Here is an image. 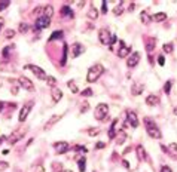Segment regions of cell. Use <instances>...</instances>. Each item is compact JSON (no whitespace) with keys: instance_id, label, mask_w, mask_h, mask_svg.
I'll list each match as a JSON object with an SVG mask.
<instances>
[{"instance_id":"f6af8a7d","label":"cell","mask_w":177,"mask_h":172,"mask_svg":"<svg viewBox=\"0 0 177 172\" xmlns=\"http://www.w3.org/2000/svg\"><path fill=\"white\" fill-rule=\"evenodd\" d=\"M101 13H107V2L106 0L101 2Z\"/></svg>"},{"instance_id":"bcb514c9","label":"cell","mask_w":177,"mask_h":172,"mask_svg":"<svg viewBox=\"0 0 177 172\" xmlns=\"http://www.w3.org/2000/svg\"><path fill=\"white\" fill-rule=\"evenodd\" d=\"M88 108H89V104H88V102H83L82 107H81V113H86V111H88Z\"/></svg>"},{"instance_id":"30bf717a","label":"cell","mask_w":177,"mask_h":172,"mask_svg":"<svg viewBox=\"0 0 177 172\" xmlns=\"http://www.w3.org/2000/svg\"><path fill=\"white\" fill-rule=\"evenodd\" d=\"M61 117H63L61 114H54V116H52V117H49V120L45 123L43 129H45V131H51V129H52V128H54V126L57 125L60 120H61Z\"/></svg>"},{"instance_id":"8fae6325","label":"cell","mask_w":177,"mask_h":172,"mask_svg":"<svg viewBox=\"0 0 177 172\" xmlns=\"http://www.w3.org/2000/svg\"><path fill=\"white\" fill-rule=\"evenodd\" d=\"M162 150L167 153L173 160H177V144L176 143H171L170 146H168V148H165V147L162 146Z\"/></svg>"},{"instance_id":"d6986e66","label":"cell","mask_w":177,"mask_h":172,"mask_svg":"<svg viewBox=\"0 0 177 172\" xmlns=\"http://www.w3.org/2000/svg\"><path fill=\"white\" fill-rule=\"evenodd\" d=\"M146 104L149 107H155V106H158L159 104V97H156V95H147L146 97Z\"/></svg>"},{"instance_id":"cb8c5ba5","label":"cell","mask_w":177,"mask_h":172,"mask_svg":"<svg viewBox=\"0 0 177 172\" xmlns=\"http://www.w3.org/2000/svg\"><path fill=\"white\" fill-rule=\"evenodd\" d=\"M52 15H54V7L51 6V5L45 6V9H43V16H45V18H48V20H51V18H52Z\"/></svg>"},{"instance_id":"7dc6e473","label":"cell","mask_w":177,"mask_h":172,"mask_svg":"<svg viewBox=\"0 0 177 172\" xmlns=\"http://www.w3.org/2000/svg\"><path fill=\"white\" fill-rule=\"evenodd\" d=\"M52 168H54V171H55V172H61V171H63L61 163H54V166H52Z\"/></svg>"},{"instance_id":"5b68a950","label":"cell","mask_w":177,"mask_h":172,"mask_svg":"<svg viewBox=\"0 0 177 172\" xmlns=\"http://www.w3.org/2000/svg\"><path fill=\"white\" fill-rule=\"evenodd\" d=\"M26 70H30L31 73L37 77V79H40V80H46L48 79V74L45 73V70H42L40 67H37V66H33V64H28V66L24 67Z\"/></svg>"},{"instance_id":"e575fe53","label":"cell","mask_w":177,"mask_h":172,"mask_svg":"<svg viewBox=\"0 0 177 172\" xmlns=\"http://www.w3.org/2000/svg\"><path fill=\"white\" fill-rule=\"evenodd\" d=\"M162 49H164V52L165 53H171L173 52V43H165L162 46Z\"/></svg>"},{"instance_id":"4fadbf2b","label":"cell","mask_w":177,"mask_h":172,"mask_svg":"<svg viewBox=\"0 0 177 172\" xmlns=\"http://www.w3.org/2000/svg\"><path fill=\"white\" fill-rule=\"evenodd\" d=\"M143 91H144V85L143 83H140V82H134V83L131 85V93H133L134 97L143 93Z\"/></svg>"},{"instance_id":"f1b7e54d","label":"cell","mask_w":177,"mask_h":172,"mask_svg":"<svg viewBox=\"0 0 177 172\" xmlns=\"http://www.w3.org/2000/svg\"><path fill=\"white\" fill-rule=\"evenodd\" d=\"M88 18L89 20H97L98 18V11L95 7H91V11H88Z\"/></svg>"},{"instance_id":"680465c9","label":"cell","mask_w":177,"mask_h":172,"mask_svg":"<svg viewBox=\"0 0 177 172\" xmlns=\"http://www.w3.org/2000/svg\"><path fill=\"white\" fill-rule=\"evenodd\" d=\"M3 24H5V20H3V18H0V28L3 27Z\"/></svg>"},{"instance_id":"3957f363","label":"cell","mask_w":177,"mask_h":172,"mask_svg":"<svg viewBox=\"0 0 177 172\" xmlns=\"http://www.w3.org/2000/svg\"><path fill=\"white\" fill-rule=\"evenodd\" d=\"M98 39H100V42H101L103 45L112 46V45L116 42V36L110 33L107 28H101V30L98 31Z\"/></svg>"},{"instance_id":"816d5d0a","label":"cell","mask_w":177,"mask_h":172,"mask_svg":"<svg viewBox=\"0 0 177 172\" xmlns=\"http://www.w3.org/2000/svg\"><path fill=\"white\" fill-rule=\"evenodd\" d=\"M161 172H173V171H171V168H168V166H162Z\"/></svg>"},{"instance_id":"f35d334b","label":"cell","mask_w":177,"mask_h":172,"mask_svg":"<svg viewBox=\"0 0 177 172\" xmlns=\"http://www.w3.org/2000/svg\"><path fill=\"white\" fill-rule=\"evenodd\" d=\"M98 134H100V131H98L97 128H91V129L88 131V135H89V137H95V135H98Z\"/></svg>"},{"instance_id":"7c38bea8","label":"cell","mask_w":177,"mask_h":172,"mask_svg":"<svg viewBox=\"0 0 177 172\" xmlns=\"http://www.w3.org/2000/svg\"><path fill=\"white\" fill-rule=\"evenodd\" d=\"M54 148H55V152L58 153V154H64V153L68 152L70 146H68L66 141H60V143H55L54 144Z\"/></svg>"},{"instance_id":"db71d44e","label":"cell","mask_w":177,"mask_h":172,"mask_svg":"<svg viewBox=\"0 0 177 172\" xmlns=\"http://www.w3.org/2000/svg\"><path fill=\"white\" fill-rule=\"evenodd\" d=\"M122 165L125 166L127 169H129V163H128V162H127V160H123V162H122Z\"/></svg>"},{"instance_id":"5bb4252c","label":"cell","mask_w":177,"mask_h":172,"mask_svg":"<svg viewBox=\"0 0 177 172\" xmlns=\"http://www.w3.org/2000/svg\"><path fill=\"white\" fill-rule=\"evenodd\" d=\"M119 51H118V55H119V58H127L129 53H131V48L129 46H125V43L123 42H119Z\"/></svg>"},{"instance_id":"8d00e7d4","label":"cell","mask_w":177,"mask_h":172,"mask_svg":"<svg viewBox=\"0 0 177 172\" xmlns=\"http://www.w3.org/2000/svg\"><path fill=\"white\" fill-rule=\"evenodd\" d=\"M122 12H123V9H122V3H119V6H116L115 9H113V13H115L116 16H118V15H122Z\"/></svg>"},{"instance_id":"4316f807","label":"cell","mask_w":177,"mask_h":172,"mask_svg":"<svg viewBox=\"0 0 177 172\" xmlns=\"http://www.w3.org/2000/svg\"><path fill=\"white\" fill-rule=\"evenodd\" d=\"M61 15L73 18V11H72V9H70L68 6H63V7H61Z\"/></svg>"},{"instance_id":"484cf974","label":"cell","mask_w":177,"mask_h":172,"mask_svg":"<svg viewBox=\"0 0 177 172\" xmlns=\"http://www.w3.org/2000/svg\"><path fill=\"white\" fill-rule=\"evenodd\" d=\"M0 71H14V67L9 62H0Z\"/></svg>"},{"instance_id":"11a10c76","label":"cell","mask_w":177,"mask_h":172,"mask_svg":"<svg viewBox=\"0 0 177 172\" xmlns=\"http://www.w3.org/2000/svg\"><path fill=\"white\" fill-rule=\"evenodd\" d=\"M134 6H136L134 3H131V5H129V7H128V11H129V12H133V9H134Z\"/></svg>"},{"instance_id":"c3c4849f","label":"cell","mask_w":177,"mask_h":172,"mask_svg":"<svg viewBox=\"0 0 177 172\" xmlns=\"http://www.w3.org/2000/svg\"><path fill=\"white\" fill-rule=\"evenodd\" d=\"M9 2H0V11H3V9H6V7H9Z\"/></svg>"},{"instance_id":"277c9868","label":"cell","mask_w":177,"mask_h":172,"mask_svg":"<svg viewBox=\"0 0 177 172\" xmlns=\"http://www.w3.org/2000/svg\"><path fill=\"white\" fill-rule=\"evenodd\" d=\"M26 134H27L26 129H16V131H14V132L7 137V143H9L11 146H14V144H16L18 141H21V139L24 138Z\"/></svg>"},{"instance_id":"ba28073f","label":"cell","mask_w":177,"mask_h":172,"mask_svg":"<svg viewBox=\"0 0 177 172\" xmlns=\"http://www.w3.org/2000/svg\"><path fill=\"white\" fill-rule=\"evenodd\" d=\"M49 25H51V20L45 18V16H40V18H37L36 22H34V30L39 31V30H43V28H48Z\"/></svg>"},{"instance_id":"603a6c76","label":"cell","mask_w":177,"mask_h":172,"mask_svg":"<svg viewBox=\"0 0 177 172\" xmlns=\"http://www.w3.org/2000/svg\"><path fill=\"white\" fill-rule=\"evenodd\" d=\"M140 20H142V22H143V24H146V25H147V24H150V22H152V16H150V15L146 12V11H143V12L140 13Z\"/></svg>"},{"instance_id":"e0dca14e","label":"cell","mask_w":177,"mask_h":172,"mask_svg":"<svg viewBox=\"0 0 177 172\" xmlns=\"http://www.w3.org/2000/svg\"><path fill=\"white\" fill-rule=\"evenodd\" d=\"M127 120H128V123L133 126V128H137V126H138V119H137L136 113L131 111V110L127 111Z\"/></svg>"},{"instance_id":"6f0895ef","label":"cell","mask_w":177,"mask_h":172,"mask_svg":"<svg viewBox=\"0 0 177 172\" xmlns=\"http://www.w3.org/2000/svg\"><path fill=\"white\" fill-rule=\"evenodd\" d=\"M76 5H77V6H79V7H81V6H85V2H77Z\"/></svg>"},{"instance_id":"6125c7cd","label":"cell","mask_w":177,"mask_h":172,"mask_svg":"<svg viewBox=\"0 0 177 172\" xmlns=\"http://www.w3.org/2000/svg\"><path fill=\"white\" fill-rule=\"evenodd\" d=\"M63 172H73V171H70V169H66V171H63Z\"/></svg>"},{"instance_id":"f907efd6","label":"cell","mask_w":177,"mask_h":172,"mask_svg":"<svg viewBox=\"0 0 177 172\" xmlns=\"http://www.w3.org/2000/svg\"><path fill=\"white\" fill-rule=\"evenodd\" d=\"M34 172H45V168H43V165H37L36 166V171Z\"/></svg>"},{"instance_id":"6da1fadb","label":"cell","mask_w":177,"mask_h":172,"mask_svg":"<svg viewBox=\"0 0 177 172\" xmlns=\"http://www.w3.org/2000/svg\"><path fill=\"white\" fill-rule=\"evenodd\" d=\"M143 123H144V128H146V132H147V135L150 138H155V139L161 138V131H159L158 125L155 123V120L150 119V117H144Z\"/></svg>"},{"instance_id":"94428289","label":"cell","mask_w":177,"mask_h":172,"mask_svg":"<svg viewBox=\"0 0 177 172\" xmlns=\"http://www.w3.org/2000/svg\"><path fill=\"white\" fill-rule=\"evenodd\" d=\"M174 114L177 116V107H174Z\"/></svg>"},{"instance_id":"2e32d148","label":"cell","mask_w":177,"mask_h":172,"mask_svg":"<svg viewBox=\"0 0 177 172\" xmlns=\"http://www.w3.org/2000/svg\"><path fill=\"white\" fill-rule=\"evenodd\" d=\"M138 61H140V53L134 52V53H131V57L127 60V66H128L129 68H133V67H136L137 64H138Z\"/></svg>"},{"instance_id":"4dcf8cb0","label":"cell","mask_w":177,"mask_h":172,"mask_svg":"<svg viewBox=\"0 0 177 172\" xmlns=\"http://www.w3.org/2000/svg\"><path fill=\"white\" fill-rule=\"evenodd\" d=\"M67 51H68V46L67 45H64L63 46V57H61V66L66 64V61H67Z\"/></svg>"},{"instance_id":"9c48e42d","label":"cell","mask_w":177,"mask_h":172,"mask_svg":"<svg viewBox=\"0 0 177 172\" xmlns=\"http://www.w3.org/2000/svg\"><path fill=\"white\" fill-rule=\"evenodd\" d=\"M18 82H20L21 88H24L26 91H28V92H34V85H33V82L28 79V77H26V76H21Z\"/></svg>"},{"instance_id":"ffe728a7","label":"cell","mask_w":177,"mask_h":172,"mask_svg":"<svg viewBox=\"0 0 177 172\" xmlns=\"http://www.w3.org/2000/svg\"><path fill=\"white\" fill-rule=\"evenodd\" d=\"M118 125H119V120L116 119L113 120V123H112V128H110V131H109V138L110 139H113L116 137V132H119V129H118Z\"/></svg>"},{"instance_id":"7bdbcfd3","label":"cell","mask_w":177,"mask_h":172,"mask_svg":"<svg viewBox=\"0 0 177 172\" xmlns=\"http://www.w3.org/2000/svg\"><path fill=\"white\" fill-rule=\"evenodd\" d=\"M7 168H9V163H7V162H3V160H0V171H6Z\"/></svg>"},{"instance_id":"9a60e30c","label":"cell","mask_w":177,"mask_h":172,"mask_svg":"<svg viewBox=\"0 0 177 172\" xmlns=\"http://www.w3.org/2000/svg\"><path fill=\"white\" fill-rule=\"evenodd\" d=\"M83 52H85V46L81 45V43H75V45L72 46V57H73V58H77V57L82 55Z\"/></svg>"},{"instance_id":"b9f144b4","label":"cell","mask_w":177,"mask_h":172,"mask_svg":"<svg viewBox=\"0 0 177 172\" xmlns=\"http://www.w3.org/2000/svg\"><path fill=\"white\" fill-rule=\"evenodd\" d=\"M14 36H15L14 30H6V33H5V37H6V39H12Z\"/></svg>"},{"instance_id":"52a82bcc","label":"cell","mask_w":177,"mask_h":172,"mask_svg":"<svg viewBox=\"0 0 177 172\" xmlns=\"http://www.w3.org/2000/svg\"><path fill=\"white\" fill-rule=\"evenodd\" d=\"M33 101H28L27 104H24V107L21 108V111H20V117H18V120H20L21 123L22 122H26V119H27V116H28V113L31 111V108H33Z\"/></svg>"},{"instance_id":"d6a6232c","label":"cell","mask_w":177,"mask_h":172,"mask_svg":"<svg viewBox=\"0 0 177 172\" xmlns=\"http://www.w3.org/2000/svg\"><path fill=\"white\" fill-rule=\"evenodd\" d=\"M63 37V31L60 30V31H54L52 33V36L49 37V42H52V40H57V39H61Z\"/></svg>"},{"instance_id":"681fc988","label":"cell","mask_w":177,"mask_h":172,"mask_svg":"<svg viewBox=\"0 0 177 172\" xmlns=\"http://www.w3.org/2000/svg\"><path fill=\"white\" fill-rule=\"evenodd\" d=\"M158 64H159V66H164V64H165V58H164L162 55L158 57Z\"/></svg>"},{"instance_id":"91938a15","label":"cell","mask_w":177,"mask_h":172,"mask_svg":"<svg viewBox=\"0 0 177 172\" xmlns=\"http://www.w3.org/2000/svg\"><path fill=\"white\" fill-rule=\"evenodd\" d=\"M3 107H5V102H0V111L3 110Z\"/></svg>"},{"instance_id":"ee69618b","label":"cell","mask_w":177,"mask_h":172,"mask_svg":"<svg viewBox=\"0 0 177 172\" xmlns=\"http://www.w3.org/2000/svg\"><path fill=\"white\" fill-rule=\"evenodd\" d=\"M153 43H155V39H149V40H147V48H146V49H147L149 52L153 49Z\"/></svg>"},{"instance_id":"f5cc1de1","label":"cell","mask_w":177,"mask_h":172,"mask_svg":"<svg viewBox=\"0 0 177 172\" xmlns=\"http://www.w3.org/2000/svg\"><path fill=\"white\" fill-rule=\"evenodd\" d=\"M5 139H7V137H6V135H2V137H0V144H3V143H5Z\"/></svg>"},{"instance_id":"7a4b0ae2","label":"cell","mask_w":177,"mask_h":172,"mask_svg":"<svg viewBox=\"0 0 177 172\" xmlns=\"http://www.w3.org/2000/svg\"><path fill=\"white\" fill-rule=\"evenodd\" d=\"M104 73V67L101 64H95L92 66L91 68L88 70V74H86V82L88 83H94L97 80L100 79V76Z\"/></svg>"},{"instance_id":"836d02e7","label":"cell","mask_w":177,"mask_h":172,"mask_svg":"<svg viewBox=\"0 0 177 172\" xmlns=\"http://www.w3.org/2000/svg\"><path fill=\"white\" fill-rule=\"evenodd\" d=\"M46 83H48L51 88H55V85H57V79H55V77H52V76H48V79H46Z\"/></svg>"},{"instance_id":"7402d4cb","label":"cell","mask_w":177,"mask_h":172,"mask_svg":"<svg viewBox=\"0 0 177 172\" xmlns=\"http://www.w3.org/2000/svg\"><path fill=\"white\" fill-rule=\"evenodd\" d=\"M152 20L155 21V22H164V21L167 20V13L165 12H158V13H155V15L152 16Z\"/></svg>"},{"instance_id":"74e56055","label":"cell","mask_w":177,"mask_h":172,"mask_svg":"<svg viewBox=\"0 0 177 172\" xmlns=\"http://www.w3.org/2000/svg\"><path fill=\"white\" fill-rule=\"evenodd\" d=\"M18 30H20V33H26V31L28 30V25L26 24V22H21L20 27H18Z\"/></svg>"},{"instance_id":"8992f818","label":"cell","mask_w":177,"mask_h":172,"mask_svg":"<svg viewBox=\"0 0 177 172\" xmlns=\"http://www.w3.org/2000/svg\"><path fill=\"white\" fill-rule=\"evenodd\" d=\"M107 113H109V106L104 104V102H101V104H98V106L95 107L94 116H95L97 120H104V117L107 116Z\"/></svg>"},{"instance_id":"d4e9b609","label":"cell","mask_w":177,"mask_h":172,"mask_svg":"<svg viewBox=\"0 0 177 172\" xmlns=\"http://www.w3.org/2000/svg\"><path fill=\"white\" fill-rule=\"evenodd\" d=\"M67 88L72 91V93H77V92H79V88H77V85H76L73 80H68V82H67Z\"/></svg>"},{"instance_id":"ac0fdd59","label":"cell","mask_w":177,"mask_h":172,"mask_svg":"<svg viewBox=\"0 0 177 172\" xmlns=\"http://www.w3.org/2000/svg\"><path fill=\"white\" fill-rule=\"evenodd\" d=\"M51 97H52V102H54V104L60 102V99L63 98L61 89H58V88H52V91H51Z\"/></svg>"},{"instance_id":"60d3db41","label":"cell","mask_w":177,"mask_h":172,"mask_svg":"<svg viewBox=\"0 0 177 172\" xmlns=\"http://www.w3.org/2000/svg\"><path fill=\"white\" fill-rule=\"evenodd\" d=\"M82 97H91L92 95V89H89V88H86V89H83L81 93Z\"/></svg>"},{"instance_id":"44dd1931","label":"cell","mask_w":177,"mask_h":172,"mask_svg":"<svg viewBox=\"0 0 177 172\" xmlns=\"http://www.w3.org/2000/svg\"><path fill=\"white\" fill-rule=\"evenodd\" d=\"M137 156H138V159L140 160H146L147 159V154H146V150H144V147L140 144V146H137Z\"/></svg>"},{"instance_id":"d590c367","label":"cell","mask_w":177,"mask_h":172,"mask_svg":"<svg viewBox=\"0 0 177 172\" xmlns=\"http://www.w3.org/2000/svg\"><path fill=\"white\" fill-rule=\"evenodd\" d=\"M14 49V45H11V46H6L3 49V58H9V52Z\"/></svg>"},{"instance_id":"1f68e13d","label":"cell","mask_w":177,"mask_h":172,"mask_svg":"<svg viewBox=\"0 0 177 172\" xmlns=\"http://www.w3.org/2000/svg\"><path fill=\"white\" fill-rule=\"evenodd\" d=\"M86 160H85V157H82V159H79V162H77V166H79V171L81 172H85V169H86Z\"/></svg>"},{"instance_id":"83f0119b","label":"cell","mask_w":177,"mask_h":172,"mask_svg":"<svg viewBox=\"0 0 177 172\" xmlns=\"http://www.w3.org/2000/svg\"><path fill=\"white\" fill-rule=\"evenodd\" d=\"M115 138H116V143H118V144H123V141H125V138H127V135H125L123 131H121V132H118V135H116Z\"/></svg>"},{"instance_id":"f546056e","label":"cell","mask_w":177,"mask_h":172,"mask_svg":"<svg viewBox=\"0 0 177 172\" xmlns=\"http://www.w3.org/2000/svg\"><path fill=\"white\" fill-rule=\"evenodd\" d=\"M11 82H12L11 92L14 93V95H16V93H18V88H20V82H18V80H11Z\"/></svg>"},{"instance_id":"9f6ffc18","label":"cell","mask_w":177,"mask_h":172,"mask_svg":"<svg viewBox=\"0 0 177 172\" xmlns=\"http://www.w3.org/2000/svg\"><path fill=\"white\" fill-rule=\"evenodd\" d=\"M95 147H97V148H103V147H104V143H98Z\"/></svg>"},{"instance_id":"ab89813d","label":"cell","mask_w":177,"mask_h":172,"mask_svg":"<svg viewBox=\"0 0 177 172\" xmlns=\"http://www.w3.org/2000/svg\"><path fill=\"white\" fill-rule=\"evenodd\" d=\"M171 85H173V82H171V80H168V82L165 83V86H164V91H165V93H170V91H171Z\"/></svg>"}]
</instances>
